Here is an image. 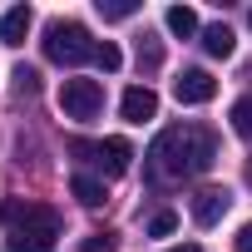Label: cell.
<instances>
[{
    "label": "cell",
    "instance_id": "cell-13",
    "mask_svg": "<svg viewBox=\"0 0 252 252\" xmlns=\"http://www.w3.org/2000/svg\"><path fill=\"white\" fill-rule=\"evenodd\" d=\"M232 129H237V139L252 144V94H242V99L232 104Z\"/></svg>",
    "mask_w": 252,
    "mask_h": 252
},
{
    "label": "cell",
    "instance_id": "cell-22",
    "mask_svg": "<svg viewBox=\"0 0 252 252\" xmlns=\"http://www.w3.org/2000/svg\"><path fill=\"white\" fill-rule=\"evenodd\" d=\"M247 183H252V163H247Z\"/></svg>",
    "mask_w": 252,
    "mask_h": 252
},
{
    "label": "cell",
    "instance_id": "cell-8",
    "mask_svg": "<svg viewBox=\"0 0 252 252\" xmlns=\"http://www.w3.org/2000/svg\"><path fill=\"white\" fill-rule=\"evenodd\" d=\"M129 163H134V144H129V139H104V144H99V168H104L109 178L129 173Z\"/></svg>",
    "mask_w": 252,
    "mask_h": 252
},
{
    "label": "cell",
    "instance_id": "cell-16",
    "mask_svg": "<svg viewBox=\"0 0 252 252\" xmlns=\"http://www.w3.org/2000/svg\"><path fill=\"white\" fill-rule=\"evenodd\" d=\"M15 94H20V99H35V94H40V69L20 64V69H15Z\"/></svg>",
    "mask_w": 252,
    "mask_h": 252
},
{
    "label": "cell",
    "instance_id": "cell-21",
    "mask_svg": "<svg viewBox=\"0 0 252 252\" xmlns=\"http://www.w3.org/2000/svg\"><path fill=\"white\" fill-rule=\"evenodd\" d=\"M168 252H203L198 242H183V247H168Z\"/></svg>",
    "mask_w": 252,
    "mask_h": 252
},
{
    "label": "cell",
    "instance_id": "cell-6",
    "mask_svg": "<svg viewBox=\"0 0 252 252\" xmlns=\"http://www.w3.org/2000/svg\"><path fill=\"white\" fill-rule=\"evenodd\" d=\"M119 114L129 119V124H149V119L158 114V94H154L149 84H134V89H124V99H119Z\"/></svg>",
    "mask_w": 252,
    "mask_h": 252
},
{
    "label": "cell",
    "instance_id": "cell-20",
    "mask_svg": "<svg viewBox=\"0 0 252 252\" xmlns=\"http://www.w3.org/2000/svg\"><path fill=\"white\" fill-rule=\"evenodd\" d=\"M237 252H252V222L237 227Z\"/></svg>",
    "mask_w": 252,
    "mask_h": 252
},
{
    "label": "cell",
    "instance_id": "cell-11",
    "mask_svg": "<svg viewBox=\"0 0 252 252\" xmlns=\"http://www.w3.org/2000/svg\"><path fill=\"white\" fill-rule=\"evenodd\" d=\"M163 25L178 35V40H193L198 35V15L188 10V5H168V15H163Z\"/></svg>",
    "mask_w": 252,
    "mask_h": 252
},
{
    "label": "cell",
    "instance_id": "cell-15",
    "mask_svg": "<svg viewBox=\"0 0 252 252\" xmlns=\"http://www.w3.org/2000/svg\"><path fill=\"white\" fill-rule=\"evenodd\" d=\"M94 64H99L104 74H114V69L124 64V55H119V45H114V40H99V45H94Z\"/></svg>",
    "mask_w": 252,
    "mask_h": 252
},
{
    "label": "cell",
    "instance_id": "cell-5",
    "mask_svg": "<svg viewBox=\"0 0 252 252\" xmlns=\"http://www.w3.org/2000/svg\"><path fill=\"white\" fill-rule=\"evenodd\" d=\"M218 94V79L208 74V69H183L178 79H173V99L178 104H208Z\"/></svg>",
    "mask_w": 252,
    "mask_h": 252
},
{
    "label": "cell",
    "instance_id": "cell-17",
    "mask_svg": "<svg viewBox=\"0 0 252 252\" xmlns=\"http://www.w3.org/2000/svg\"><path fill=\"white\" fill-rule=\"evenodd\" d=\"M158 64H163V50H158L154 35H144L139 40V69H158Z\"/></svg>",
    "mask_w": 252,
    "mask_h": 252
},
{
    "label": "cell",
    "instance_id": "cell-14",
    "mask_svg": "<svg viewBox=\"0 0 252 252\" xmlns=\"http://www.w3.org/2000/svg\"><path fill=\"white\" fill-rule=\"evenodd\" d=\"M94 10L104 20H129V15H139V0H94Z\"/></svg>",
    "mask_w": 252,
    "mask_h": 252
},
{
    "label": "cell",
    "instance_id": "cell-19",
    "mask_svg": "<svg viewBox=\"0 0 252 252\" xmlns=\"http://www.w3.org/2000/svg\"><path fill=\"white\" fill-rule=\"evenodd\" d=\"M173 227H178V213H154V222H149V232H154V237H168Z\"/></svg>",
    "mask_w": 252,
    "mask_h": 252
},
{
    "label": "cell",
    "instance_id": "cell-3",
    "mask_svg": "<svg viewBox=\"0 0 252 252\" xmlns=\"http://www.w3.org/2000/svg\"><path fill=\"white\" fill-rule=\"evenodd\" d=\"M40 45H45V60H55V64H84V60H94L99 40H89V30L79 20H50Z\"/></svg>",
    "mask_w": 252,
    "mask_h": 252
},
{
    "label": "cell",
    "instance_id": "cell-9",
    "mask_svg": "<svg viewBox=\"0 0 252 252\" xmlns=\"http://www.w3.org/2000/svg\"><path fill=\"white\" fill-rule=\"evenodd\" d=\"M30 25H35V15H30V5H15V10H5L0 15V45H25V35H30Z\"/></svg>",
    "mask_w": 252,
    "mask_h": 252
},
{
    "label": "cell",
    "instance_id": "cell-7",
    "mask_svg": "<svg viewBox=\"0 0 252 252\" xmlns=\"http://www.w3.org/2000/svg\"><path fill=\"white\" fill-rule=\"evenodd\" d=\"M227 188H203L198 198H193V222L198 227H218L222 222V213H227Z\"/></svg>",
    "mask_w": 252,
    "mask_h": 252
},
{
    "label": "cell",
    "instance_id": "cell-18",
    "mask_svg": "<svg viewBox=\"0 0 252 252\" xmlns=\"http://www.w3.org/2000/svg\"><path fill=\"white\" fill-rule=\"evenodd\" d=\"M79 252H119V237H114V232H89V237L79 242Z\"/></svg>",
    "mask_w": 252,
    "mask_h": 252
},
{
    "label": "cell",
    "instance_id": "cell-10",
    "mask_svg": "<svg viewBox=\"0 0 252 252\" xmlns=\"http://www.w3.org/2000/svg\"><path fill=\"white\" fill-rule=\"evenodd\" d=\"M69 193H74L84 208H99V203L109 198V193H104V178H94V173H74V178H69Z\"/></svg>",
    "mask_w": 252,
    "mask_h": 252
},
{
    "label": "cell",
    "instance_id": "cell-1",
    "mask_svg": "<svg viewBox=\"0 0 252 252\" xmlns=\"http://www.w3.org/2000/svg\"><path fill=\"white\" fill-rule=\"evenodd\" d=\"M218 158V139L203 124H178V129H163L149 149V168L154 178H193V173H208Z\"/></svg>",
    "mask_w": 252,
    "mask_h": 252
},
{
    "label": "cell",
    "instance_id": "cell-12",
    "mask_svg": "<svg viewBox=\"0 0 252 252\" xmlns=\"http://www.w3.org/2000/svg\"><path fill=\"white\" fill-rule=\"evenodd\" d=\"M232 45H237V40H232V30H227V25H208V30H203V50H208L213 60H227V55H232Z\"/></svg>",
    "mask_w": 252,
    "mask_h": 252
},
{
    "label": "cell",
    "instance_id": "cell-23",
    "mask_svg": "<svg viewBox=\"0 0 252 252\" xmlns=\"http://www.w3.org/2000/svg\"><path fill=\"white\" fill-rule=\"evenodd\" d=\"M247 20H252V15H247Z\"/></svg>",
    "mask_w": 252,
    "mask_h": 252
},
{
    "label": "cell",
    "instance_id": "cell-4",
    "mask_svg": "<svg viewBox=\"0 0 252 252\" xmlns=\"http://www.w3.org/2000/svg\"><path fill=\"white\" fill-rule=\"evenodd\" d=\"M60 109H64V119H79V124L99 119V109H104L99 79H64L60 84Z\"/></svg>",
    "mask_w": 252,
    "mask_h": 252
},
{
    "label": "cell",
    "instance_id": "cell-2",
    "mask_svg": "<svg viewBox=\"0 0 252 252\" xmlns=\"http://www.w3.org/2000/svg\"><path fill=\"white\" fill-rule=\"evenodd\" d=\"M0 222L10 227L5 247L10 252H55L60 237V213L45 203H5L0 208Z\"/></svg>",
    "mask_w": 252,
    "mask_h": 252
}]
</instances>
